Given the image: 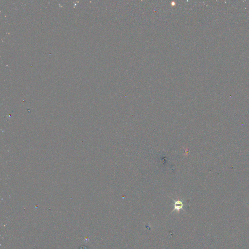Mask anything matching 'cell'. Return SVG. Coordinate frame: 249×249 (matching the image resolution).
<instances>
[{
  "label": "cell",
  "instance_id": "1",
  "mask_svg": "<svg viewBox=\"0 0 249 249\" xmlns=\"http://www.w3.org/2000/svg\"><path fill=\"white\" fill-rule=\"evenodd\" d=\"M183 202L178 200L176 201H175L174 203V210H177L178 211H179L181 209H183Z\"/></svg>",
  "mask_w": 249,
  "mask_h": 249
}]
</instances>
